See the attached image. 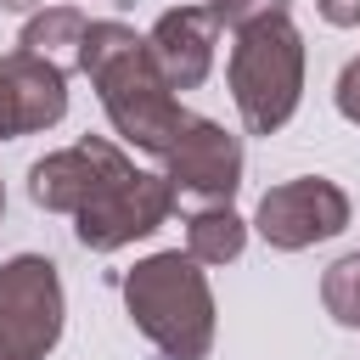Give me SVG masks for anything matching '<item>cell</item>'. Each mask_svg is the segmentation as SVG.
<instances>
[{
  "label": "cell",
  "mask_w": 360,
  "mask_h": 360,
  "mask_svg": "<svg viewBox=\"0 0 360 360\" xmlns=\"http://www.w3.org/2000/svg\"><path fill=\"white\" fill-rule=\"evenodd\" d=\"M79 73H90V84H96V96L107 107V124L129 146H141L152 158H163L174 146V135L186 129V118H191L174 101V84L158 73L146 39L129 22H118V17H101V22L84 28Z\"/></svg>",
  "instance_id": "6da1fadb"
},
{
  "label": "cell",
  "mask_w": 360,
  "mask_h": 360,
  "mask_svg": "<svg viewBox=\"0 0 360 360\" xmlns=\"http://www.w3.org/2000/svg\"><path fill=\"white\" fill-rule=\"evenodd\" d=\"M124 304H129V321L141 326V338L163 360H208L214 292H208V276L197 270L191 253L169 248V253L141 259L124 276Z\"/></svg>",
  "instance_id": "7a4b0ae2"
},
{
  "label": "cell",
  "mask_w": 360,
  "mask_h": 360,
  "mask_svg": "<svg viewBox=\"0 0 360 360\" xmlns=\"http://www.w3.org/2000/svg\"><path fill=\"white\" fill-rule=\"evenodd\" d=\"M225 79H231V101H236L248 135H276L298 112V96H304V39L287 22V11L236 28Z\"/></svg>",
  "instance_id": "3957f363"
},
{
  "label": "cell",
  "mask_w": 360,
  "mask_h": 360,
  "mask_svg": "<svg viewBox=\"0 0 360 360\" xmlns=\"http://www.w3.org/2000/svg\"><path fill=\"white\" fill-rule=\"evenodd\" d=\"M174 214V186L163 174H146L135 169L129 158L90 191V202L73 214V236L90 248V253H118L141 236H152L163 219Z\"/></svg>",
  "instance_id": "277c9868"
},
{
  "label": "cell",
  "mask_w": 360,
  "mask_h": 360,
  "mask_svg": "<svg viewBox=\"0 0 360 360\" xmlns=\"http://www.w3.org/2000/svg\"><path fill=\"white\" fill-rule=\"evenodd\" d=\"M62 276L45 253H17L0 264V354L45 360L62 338Z\"/></svg>",
  "instance_id": "5b68a950"
},
{
  "label": "cell",
  "mask_w": 360,
  "mask_h": 360,
  "mask_svg": "<svg viewBox=\"0 0 360 360\" xmlns=\"http://www.w3.org/2000/svg\"><path fill=\"white\" fill-rule=\"evenodd\" d=\"M343 225H349V197L326 174H298V180L270 186L259 197V214H253V231L276 253H304V248L338 236Z\"/></svg>",
  "instance_id": "8992f818"
},
{
  "label": "cell",
  "mask_w": 360,
  "mask_h": 360,
  "mask_svg": "<svg viewBox=\"0 0 360 360\" xmlns=\"http://www.w3.org/2000/svg\"><path fill=\"white\" fill-rule=\"evenodd\" d=\"M163 180L174 186V202H231L242 186V141L214 118H186L174 146L163 152Z\"/></svg>",
  "instance_id": "52a82bcc"
},
{
  "label": "cell",
  "mask_w": 360,
  "mask_h": 360,
  "mask_svg": "<svg viewBox=\"0 0 360 360\" xmlns=\"http://www.w3.org/2000/svg\"><path fill=\"white\" fill-rule=\"evenodd\" d=\"M62 112H68V73L56 62L28 51L0 56V141L39 135L62 124Z\"/></svg>",
  "instance_id": "ba28073f"
},
{
  "label": "cell",
  "mask_w": 360,
  "mask_h": 360,
  "mask_svg": "<svg viewBox=\"0 0 360 360\" xmlns=\"http://www.w3.org/2000/svg\"><path fill=\"white\" fill-rule=\"evenodd\" d=\"M118 163H124V152H118L107 135H84V141H73V146H62V152H45V158L28 169V197H34V208L73 219V214L90 202V191H96Z\"/></svg>",
  "instance_id": "9c48e42d"
},
{
  "label": "cell",
  "mask_w": 360,
  "mask_h": 360,
  "mask_svg": "<svg viewBox=\"0 0 360 360\" xmlns=\"http://www.w3.org/2000/svg\"><path fill=\"white\" fill-rule=\"evenodd\" d=\"M214 39H219V22L208 17V6H174L152 22L146 51L174 90H197L214 73Z\"/></svg>",
  "instance_id": "30bf717a"
},
{
  "label": "cell",
  "mask_w": 360,
  "mask_h": 360,
  "mask_svg": "<svg viewBox=\"0 0 360 360\" xmlns=\"http://www.w3.org/2000/svg\"><path fill=\"white\" fill-rule=\"evenodd\" d=\"M84 28H90V17H84L79 6H45V11H34V17L22 22V39H17V51H28V56H45V62H56V68L68 73V68H79Z\"/></svg>",
  "instance_id": "8fae6325"
},
{
  "label": "cell",
  "mask_w": 360,
  "mask_h": 360,
  "mask_svg": "<svg viewBox=\"0 0 360 360\" xmlns=\"http://www.w3.org/2000/svg\"><path fill=\"white\" fill-rule=\"evenodd\" d=\"M248 248V219L231 214V202H208L186 219V253L197 264H231Z\"/></svg>",
  "instance_id": "7c38bea8"
},
{
  "label": "cell",
  "mask_w": 360,
  "mask_h": 360,
  "mask_svg": "<svg viewBox=\"0 0 360 360\" xmlns=\"http://www.w3.org/2000/svg\"><path fill=\"white\" fill-rule=\"evenodd\" d=\"M321 304H326V315H332L338 326H354V332H360V253H343V259L326 264V276H321Z\"/></svg>",
  "instance_id": "4fadbf2b"
},
{
  "label": "cell",
  "mask_w": 360,
  "mask_h": 360,
  "mask_svg": "<svg viewBox=\"0 0 360 360\" xmlns=\"http://www.w3.org/2000/svg\"><path fill=\"white\" fill-rule=\"evenodd\" d=\"M292 0H208V17L219 22V28H248V22H259V17H281Z\"/></svg>",
  "instance_id": "5bb4252c"
},
{
  "label": "cell",
  "mask_w": 360,
  "mask_h": 360,
  "mask_svg": "<svg viewBox=\"0 0 360 360\" xmlns=\"http://www.w3.org/2000/svg\"><path fill=\"white\" fill-rule=\"evenodd\" d=\"M338 112H343L349 124H360V56L338 73Z\"/></svg>",
  "instance_id": "9a60e30c"
},
{
  "label": "cell",
  "mask_w": 360,
  "mask_h": 360,
  "mask_svg": "<svg viewBox=\"0 0 360 360\" xmlns=\"http://www.w3.org/2000/svg\"><path fill=\"white\" fill-rule=\"evenodd\" d=\"M332 28H360V0H315Z\"/></svg>",
  "instance_id": "2e32d148"
},
{
  "label": "cell",
  "mask_w": 360,
  "mask_h": 360,
  "mask_svg": "<svg viewBox=\"0 0 360 360\" xmlns=\"http://www.w3.org/2000/svg\"><path fill=\"white\" fill-rule=\"evenodd\" d=\"M0 208H6V191H0Z\"/></svg>",
  "instance_id": "e0dca14e"
},
{
  "label": "cell",
  "mask_w": 360,
  "mask_h": 360,
  "mask_svg": "<svg viewBox=\"0 0 360 360\" xmlns=\"http://www.w3.org/2000/svg\"><path fill=\"white\" fill-rule=\"evenodd\" d=\"M0 360H6V354H0Z\"/></svg>",
  "instance_id": "ac0fdd59"
}]
</instances>
